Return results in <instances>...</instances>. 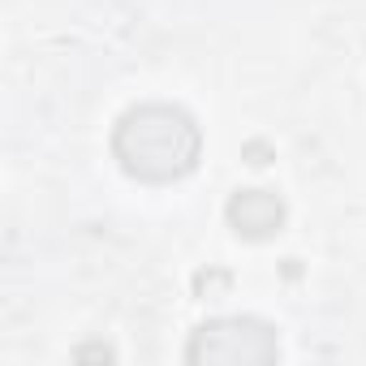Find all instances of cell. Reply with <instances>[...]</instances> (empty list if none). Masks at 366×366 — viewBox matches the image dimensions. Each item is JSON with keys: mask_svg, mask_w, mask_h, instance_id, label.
Here are the masks:
<instances>
[{"mask_svg": "<svg viewBox=\"0 0 366 366\" xmlns=\"http://www.w3.org/2000/svg\"><path fill=\"white\" fill-rule=\"evenodd\" d=\"M229 224L237 237H250V242H263L272 233L285 229V199L276 190H237L224 207Z\"/></svg>", "mask_w": 366, "mask_h": 366, "instance_id": "obj_3", "label": "cell"}, {"mask_svg": "<svg viewBox=\"0 0 366 366\" xmlns=\"http://www.w3.org/2000/svg\"><path fill=\"white\" fill-rule=\"evenodd\" d=\"M242 155H246L250 164H259V168H263V164H272V147H267V142H246V151H242Z\"/></svg>", "mask_w": 366, "mask_h": 366, "instance_id": "obj_4", "label": "cell"}, {"mask_svg": "<svg viewBox=\"0 0 366 366\" xmlns=\"http://www.w3.org/2000/svg\"><path fill=\"white\" fill-rule=\"evenodd\" d=\"M190 362H276L280 357V340L276 327H267L263 319H242V315H224V319H207L194 327L190 345H186Z\"/></svg>", "mask_w": 366, "mask_h": 366, "instance_id": "obj_2", "label": "cell"}, {"mask_svg": "<svg viewBox=\"0 0 366 366\" xmlns=\"http://www.w3.org/2000/svg\"><path fill=\"white\" fill-rule=\"evenodd\" d=\"M112 151L129 177L159 186V181H177V177L194 172L199 151H203V134L186 108L138 104L117 121Z\"/></svg>", "mask_w": 366, "mask_h": 366, "instance_id": "obj_1", "label": "cell"}]
</instances>
